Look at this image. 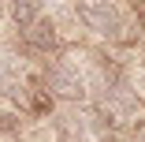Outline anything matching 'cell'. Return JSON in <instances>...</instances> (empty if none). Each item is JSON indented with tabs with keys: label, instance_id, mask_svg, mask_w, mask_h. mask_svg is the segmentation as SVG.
Masks as SVG:
<instances>
[{
	"label": "cell",
	"instance_id": "277c9868",
	"mask_svg": "<svg viewBox=\"0 0 145 142\" xmlns=\"http://www.w3.org/2000/svg\"><path fill=\"white\" fill-rule=\"evenodd\" d=\"M11 19L19 22V26H30L37 15H41V0H11Z\"/></svg>",
	"mask_w": 145,
	"mask_h": 142
},
{
	"label": "cell",
	"instance_id": "3957f363",
	"mask_svg": "<svg viewBox=\"0 0 145 142\" xmlns=\"http://www.w3.org/2000/svg\"><path fill=\"white\" fill-rule=\"evenodd\" d=\"M26 41H30L34 49H41V52H52L56 45H60V34H56V22L52 19H34L30 26H26Z\"/></svg>",
	"mask_w": 145,
	"mask_h": 142
},
{
	"label": "cell",
	"instance_id": "6da1fadb",
	"mask_svg": "<svg viewBox=\"0 0 145 142\" xmlns=\"http://www.w3.org/2000/svg\"><path fill=\"white\" fill-rule=\"evenodd\" d=\"M45 86L56 97H63V101H82L86 97V79L78 75L74 64H52L45 71Z\"/></svg>",
	"mask_w": 145,
	"mask_h": 142
},
{
	"label": "cell",
	"instance_id": "7a4b0ae2",
	"mask_svg": "<svg viewBox=\"0 0 145 142\" xmlns=\"http://www.w3.org/2000/svg\"><path fill=\"white\" fill-rule=\"evenodd\" d=\"M74 11L86 22V30H93V34H115L119 30V11H115L108 0H82Z\"/></svg>",
	"mask_w": 145,
	"mask_h": 142
},
{
	"label": "cell",
	"instance_id": "5b68a950",
	"mask_svg": "<svg viewBox=\"0 0 145 142\" xmlns=\"http://www.w3.org/2000/svg\"><path fill=\"white\" fill-rule=\"evenodd\" d=\"M134 142H145V124H138V127H134Z\"/></svg>",
	"mask_w": 145,
	"mask_h": 142
},
{
	"label": "cell",
	"instance_id": "8992f818",
	"mask_svg": "<svg viewBox=\"0 0 145 142\" xmlns=\"http://www.w3.org/2000/svg\"><path fill=\"white\" fill-rule=\"evenodd\" d=\"M4 15H8V8H4V0H0V19H4Z\"/></svg>",
	"mask_w": 145,
	"mask_h": 142
}]
</instances>
